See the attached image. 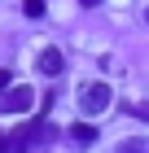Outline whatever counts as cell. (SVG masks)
<instances>
[{
	"instance_id": "6da1fadb",
	"label": "cell",
	"mask_w": 149,
	"mask_h": 153,
	"mask_svg": "<svg viewBox=\"0 0 149 153\" xmlns=\"http://www.w3.org/2000/svg\"><path fill=\"white\" fill-rule=\"evenodd\" d=\"M110 105H114L110 83H88V88L79 92V109H83V114H105Z\"/></svg>"
},
{
	"instance_id": "7a4b0ae2",
	"label": "cell",
	"mask_w": 149,
	"mask_h": 153,
	"mask_svg": "<svg viewBox=\"0 0 149 153\" xmlns=\"http://www.w3.org/2000/svg\"><path fill=\"white\" fill-rule=\"evenodd\" d=\"M31 105H35V88L18 83V88H9V96L0 101V114H26Z\"/></svg>"
},
{
	"instance_id": "3957f363",
	"label": "cell",
	"mask_w": 149,
	"mask_h": 153,
	"mask_svg": "<svg viewBox=\"0 0 149 153\" xmlns=\"http://www.w3.org/2000/svg\"><path fill=\"white\" fill-rule=\"evenodd\" d=\"M35 66H40V74H61V53L57 48H40V57H35Z\"/></svg>"
},
{
	"instance_id": "277c9868",
	"label": "cell",
	"mask_w": 149,
	"mask_h": 153,
	"mask_svg": "<svg viewBox=\"0 0 149 153\" xmlns=\"http://www.w3.org/2000/svg\"><path fill=\"white\" fill-rule=\"evenodd\" d=\"M70 140L75 144H92L97 140V127H92V123H75V127H70Z\"/></svg>"
},
{
	"instance_id": "5b68a950",
	"label": "cell",
	"mask_w": 149,
	"mask_h": 153,
	"mask_svg": "<svg viewBox=\"0 0 149 153\" xmlns=\"http://www.w3.org/2000/svg\"><path fill=\"white\" fill-rule=\"evenodd\" d=\"M114 153H149V140H140V136H132V140H123Z\"/></svg>"
},
{
	"instance_id": "8992f818",
	"label": "cell",
	"mask_w": 149,
	"mask_h": 153,
	"mask_svg": "<svg viewBox=\"0 0 149 153\" xmlns=\"http://www.w3.org/2000/svg\"><path fill=\"white\" fill-rule=\"evenodd\" d=\"M22 13H26V18H44V0H26Z\"/></svg>"
},
{
	"instance_id": "52a82bcc",
	"label": "cell",
	"mask_w": 149,
	"mask_h": 153,
	"mask_svg": "<svg viewBox=\"0 0 149 153\" xmlns=\"http://www.w3.org/2000/svg\"><path fill=\"white\" fill-rule=\"evenodd\" d=\"M132 114H136V118H145V123H149V105H136Z\"/></svg>"
},
{
	"instance_id": "ba28073f",
	"label": "cell",
	"mask_w": 149,
	"mask_h": 153,
	"mask_svg": "<svg viewBox=\"0 0 149 153\" xmlns=\"http://www.w3.org/2000/svg\"><path fill=\"white\" fill-rule=\"evenodd\" d=\"M4 88H9V70H0V92H4Z\"/></svg>"
},
{
	"instance_id": "9c48e42d",
	"label": "cell",
	"mask_w": 149,
	"mask_h": 153,
	"mask_svg": "<svg viewBox=\"0 0 149 153\" xmlns=\"http://www.w3.org/2000/svg\"><path fill=\"white\" fill-rule=\"evenodd\" d=\"M79 4H83V9H92V4H101V0H79Z\"/></svg>"
},
{
	"instance_id": "30bf717a",
	"label": "cell",
	"mask_w": 149,
	"mask_h": 153,
	"mask_svg": "<svg viewBox=\"0 0 149 153\" xmlns=\"http://www.w3.org/2000/svg\"><path fill=\"white\" fill-rule=\"evenodd\" d=\"M145 22H149V9H145Z\"/></svg>"
}]
</instances>
